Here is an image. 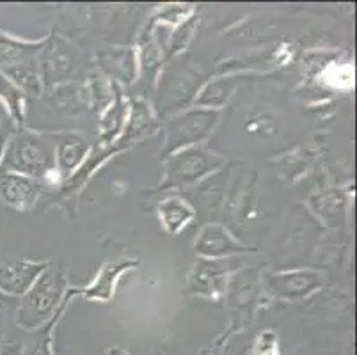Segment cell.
Listing matches in <instances>:
<instances>
[{"label":"cell","mask_w":357,"mask_h":355,"mask_svg":"<svg viewBox=\"0 0 357 355\" xmlns=\"http://www.w3.org/2000/svg\"><path fill=\"white\" fill-rule=\"evenodd\" d=\"M64 288L66 279L59 270H45L16 305V324L25 331L41 327L55 312Z\"/></svg>","instance_id":"cell-1"},{"label":"cell","mask_w":357,"mask_h":355,"mask_svg":"<svg viewBox=\"0 0 357 355\" xmlns=\"http://www.w3.org/2000/svg\"><path fill=\"white\" fill-rule=\"evenodd\" d=\"M220 164H222L220 158L204 149H183L169 160L164 185L174 187V185L192 183L215 171L217 167H220Z\"/></svg>","instance_id":"cell-4"},{"label":"cell","mask_w":357,"mask_h":355,"mask_svg":"<svg viewBox=\"0 0 357 355\" xmlns=\"http://www.w3.org/2000/svg\"><path fill=\"white\" fill-rule=\"evenodd\" d=\"M38 181L18 172L0 169V199L15 210H29L38 199Z\"/></svg>","instance_id":"cell-6"},{"label":"cell","mask_w":357,"mask_h":355,"mask_svg":"<svg viewBox=\"0 0 357 355\" xmlns=\"http://www.w3.org/2000/svg\"><path fill=\"white\" fill-rule=\"evenodd\" d=\"M0 169L18 172L32 180H45L55 169V155L34 133H16L8 141Z\"/></svg>","instance_id":"cell-2"},{"label":"cell","mask_w":357,"mask_h":355,"mask_svg":"<svg viewBox=\"0 0 357 355\" xmlns=\"http://www.w3.org/2000/svg\"><path fill=\"white\" fill-rule=\"evenodd\" d=\"M47 269V263L27 259L0 263V292L9 297L22 299Z\"/></svg>","instance_id":"cell-5"},{"label":"cell","mask_w":357,"mask_h":355,"mask_svg":"<svg viewBox=\"0 0 357 355\" xmlns=\"http://www.w3.org/2000/svg\"><path fill=\"white\" fill-rule=\"evenodd\" d=\"M255 355H281L278 348V338L272 331H265L258 338L255 347Z\"/></svg>","instance_id":"cell-17"},{"label":"cell","mask_w":357,"mask_h":355,"mask_svg":"<svg viewBox=\"0 0 357 355\" xmlns=\"http://www.w3.org/2000/svg\"><path fill=\"white\" fill-rule=\"evenodd\" d=\"M45 77L48 82H55V80H63L64 77L73 73L77 68V54L66 45H54L48 48L47 55H45Z\"/></svg>","instance_id":"cell-11"},{"label":"cell","mask_w":357,"mask_h":355,"mask_svg":"<svg viewBox=\"0 0 357 355\" xmlns=\"http://www.w3.org/2000/svg\"><path fill=\"white\" fill-rule=\"evenodd\" d=\"M130 266H135V263L134 262H118V263H110L109 266H105V269H103V272L98 275V279H96V281L86 289L87 297L107 301V299L112 295V292H114V282L118 281L119 273L125 272V270H128Z\"/></svg>","instance_id":"cell-13"},{"label":"cell","mask_w":357,"mask_h":355,"mask_svg":"<svg viewBox=\"0 0 357 355\" xmlns=\"http://www.w3.org/2000/svg\"><path fill=\"white\" fill-rule=\"evenodd\" d=\"M2 336H4V318L0 315V350H2Z\"/></svg>","instance_id":"cell-21"},{"label":"cell","mask_w":357,"mask_h":355,"mask_svg":"<svg viewBox=\"0 0 357 355\" xmlns=\"http://www.w3.org/2000/svg\"><path fill=\"white\" fill-rule=\"evenodd\" d=\"M9 135L4 128H0V165H2V158H4L6 146H8Z\"/></svg>","instance_id":"cell-19"},{"label":"cell","mask_w":357,"mask_h":355,"mask_svg":"<svg viewBox=\"0 0 357 355\" xmlns=\"http://www.w3.org/2000/svg\"><path fill=\"white\" fill-rule=\"evenodd\" d=\"M228 91H229V82H217L212 86L206 87V91L203 93V96L197 100L201 105H220L228 100Z\"/></svg>","instance_id":"cell-16"},{"label":"cell","mask_w":357,"mask_h":355,"mask_svg":"<svg viewBox=\"0 0 357 355\" xmlns=\"http://www.w3.org/2000/svg\"><path fill=\"white\" fill-rule=\"evenodd\" d=\"M157 355H162V354H157Z\"/></svg>","instance_id":"cell-22"},{"label":"cell","mask_w":357,"mask_h":355,"mask_svg":"<svg viewBox=\"0 0 357 355\" xmlns=\"http://www.w3.org/2000/svg\"><path fill=\"white\" fill-rule=\"evenodd\" d=\"M196 250L206 258H224V256H231V254L249 252L243 246H240L228 229L217 224L203 227L199 239L196 242Z\"/></svg>","instance_id":"cell-8"},{"label":"cell","mask_w":357,"mask_h":355,"mask_svg":"<svg viewBox=\"0 0 357 355\" xmlns=\"http://www.w3.org/2000/svg\"><path fill=\"white\" fill-rule=\"evenodd\" d=\"M86 142L77 139V137H66V141L59 142L57 144V151L54 153L55 158H57V164H59L61 171L68 172L73 167L80 164V160L86 155Z\"/></svg>","instance_id":"cell-15"},{"label":"cell","mask_w":357,"mask_h":355,"mask_svg":"<svg viewBox=\"0 0 357 355\" xmlns=\"http://www.w3.org/2000/svg\"><path fill=\"white\" fill-rule=\"evenodd\" d=\"M158 215L164 224L165 229L171 234H176L185 224L189 222L194 217V211L189 204L185 203L180 197H169V199L162 201L160 208H158Z\"/></svg>","instance_id":"cell-12"},{"label":"cell","mask_w":357,"mask_h":355,"mask_svg":"<svg viewBox=\"0 0 357 355\" xmlns=\"http://www.w3.org/2000/svg\"><path fill=\"white\" fill-rule=\"evenodd\" d=\"M0 102L6 107L13 121L22 125L25 112V94L4 73H0Z\"/></svg>","instance_id":"cell-14"},{"label":"cell","mask_w":357,"mask_h":355,"mask_svg":"<svg viewBox=\"0 0 357 355\" xmlns=\"http://www.w3.org/2000/svg\"><path fill=\"white\" fill-rule=\"evenodd\" d=\"M107 355H130V354H126V352L121 350V348L114 347V348H110L109 354H107Z\"/></svg>","instance_id":"cell-20"},{"label":"cell","mask_w":357,"mask_h":355,"mask_svg":"<svg viewBox=\"0 0 357 355\" xmlns=\"http://www.w3.org/2000/svg\"><path fill=\"white\" fill-rule=\"evenodd\" d=\"M217 119H219L217 110H190L183 116L174 117L167 125L165 153H174L181 148L187 149V146L196 144L212 132Z\"/></svg>","instance_id":"cell-3"},{"label":"cell","mask_w":357,"mask_h":355,"mask_svg":"<svg viewBox=\"0 0 357 355\" xmlns=\"http://www.w3.org/2000/svg\"><path fill=\"white\" fill-rule=\"evenodd\" d=\"M18 302H20V299L9 297V295H6V293L0 292V315H2L4 311H8V309L18 305Z\"/></svg>","instance_id":"cell-18"},{"label":"cell","mask_w":357,"mask_h":355,"mask_svg":"<svg viewBox=\"0 0 357 355\" xmlns=\"http://www.w3.org/2000/svg\"><path fill=\"white\" fill-rule=\"evenodd\" d=\"M268 285H271V288L274 289V293L279 295V297L297 299L304 297L311 289L322 285V275L317 272H310V270L278 273V275H272Z\"/></svg>","instance_id":"cell-9"},{"label":"cell","mask_w":357,"mask_h":355,"mask_svg":"<svg viewBox=\"0 0 357 355\" xmlns=\"http://www.w3.org/2000/svg\"><path fill=\"white\" fill-rule=\"evenodd\" d=\"M229 272V266L224 262H213V259H201L194 266V272L189 279V292L199 293V295H208L215 297L220 295L226 286V275Z\"/></svg>","instance_id":"cell-7"},{"label":"cell","mask_w":357,"mask_h":355,"mask_svg":"<svg viewBox=\"0 0 357 355\" xmlns=\"http://www.w3.org/2000/svg\"><path fill=\"white\" fill-rule=\"evenodd\" d=\"M40 48L41 43L27 45L8 38V36H0V71L34 63V61H38L36 54L40 52Z\"/></svg>","instance_id":"cell-10"}]
</instances>
